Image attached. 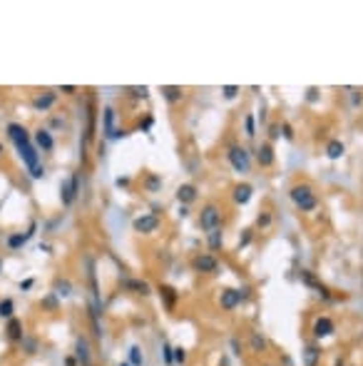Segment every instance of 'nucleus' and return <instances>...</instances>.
I'll use <instances>...</instances> for the list:
<instances>
[{"label":"nucleus","instance_id":"obj_20","mask_svg":"<svg viewBox=\"0 0 363 366\" xmlns=\"http://www.w3.org/2000/svg\"><path fill=\"white\" fill-rule=\"evenodd\" d=\"M35 145H38L40 149H53L55 142H53V135H50L48 130H38V132H35Z\"/></svg>","mask_w":363,"mask_h":366},{"label":"nucleus","instance_id":"obj_8","mask_svg":"<svg viewBox=\"0 0 363 366\" xmlns=\"http://www.w3.org/2000/svg\"><path fill=\"white\" fill-rule=\"evenodd\" d=\"M219 304H222V309H224V311L237 309V306L242 304V294H239V289H224V292H222V296H219Z\"/></svg>","mask_w":363,"mask_h":366},{"label":"nucleus","instance_id":"obj_31","mask_svg":"<svg viewBox=\"0 0 363 366\" xmlns=\"http://www.w3.org/2000/svg\"><path fill=\"white\" fill-rule=\"evenodd\" d=\"M159 185H162V179H159V177H154V174L147 179V190H149V192H157V190H159Z\"/></svg>","mask_w":363,"mask_h":366},{"label":"nucleus","instance_id":"obj_37","mask_svg":"<svg viewBox=\"0 0 363 366\" xmlns=\"http://www.w3.org/2000/svg\"><path fill=\"white\" fill-rule=\"evenodd\" d=\"M129 92L137 97H147V87H129Z\"/></svg>","mask_w":363,"mask_h":366},{"label":"nucleus","instance_id":"obj_45","mask_svg":"<svg viewBox=\"0 0 363 366\" xmlns=\"http://www.w3.org/2000/svg\"><path fill=\"white\" fill-rule=\"evenodd\" d=\"M0 152H3V145H0Z\"/></svg>","mask_w":363,"mask_h":366},{"label":"nucleus","instance_id":"obj_19","mask_svg":"<svg viewBox=\"0 0 363 366\" xmlns=\"http://www.w3.org/2000/svg\"><path fill=\"white\" fill-rule=\"evenodd\" d=\"M162 95H164V100L167 102H179L182 97H184V92H182V87H177V85H167V87H162Z\"/></svg>","mask_w":363,"mask_h":366},{"label":"nucleus","instance_id":"obj_27","mask_svg":"<svg viewBox=\"0 0 363 366\" xmlns=\"http://www.w3.org/2000/svg\"><path fill=\"white\" fill-rule=\"evenodd\" d=\"M13 301L10 299H3V301H0V316H8V319H13Z\"/></svg>","mask_w":363,"mask_h":366},{"label":"nucleus","instance_id":"obj_11","mask_svg":"<svg viewBox=\"0 0 363 366\" xmlns=\"http://www.w3.org/2000/svg\"><path fill=\"white\" fill-rule=\"evenodd\" d=\"M256 162H259L261 167H271V164H274V147H271L269 142L259 145V149H256Z\"/></svg>","mask_w":363,"mask_h":366},{"label":"nucleus","instance_id":"obj_9","mask_svg":"<svg viewBox=\"0 0 363 366\" xmlns=\"http://www.w3.org/2000/svg\"><path fill=\"white\" fill-rule=\"evenodd\" d=\"M157 227H159V220L154 215H144V217H137L134 220V232L149 234V232H157Z\"/></svg>","mask_w":363,"mask_h":366},{"label":"nucleus","instance_id":"obj_32","mask_svg":"<svg viewBox=\"0 0 363 366\" xmlns=\"http://www.w3.org/2000/svg\"><path fill=\"white\" fill-rule=\"evenodd\" d=\"M222 92H224V97H227V100H234V97H237V92H239V87H237V85H227V87H222Z\"/></svg>","mask_w":363,"mask_h":366},{"label":"nucleus","instance_id":"obj_13","mask_svg":"<svg viewBox=\"0 0 363 366\" xmlns=\"http://www.w3.org/2000/svg\"><path fill=\"white\" fill-rule=\"evenodd\" d=\"M251 195H254V187L246 185V182H244V185H237V187H234V202H237V205H246V202L251 200Z\"/></svg>","mask_w":363,"mask_h":366},{"label":"nucleus","instance_id":"obj_2","mask_svg":"<svg viewBox=\"0 0 363 366\" xmlns=\"http://www.w3.org/2000/svg\"><path fill=\"white\" fill-rule=\"evenodd\" d=\"M18 152H20L23 162L28 164V169H30V177H33V179H40V177L45 174V169L38 164V149H35L30 142H25V145H20V147H18Z\"/></svg>","mask_w":363,"mask_h":366},{"label":"nucleus","instance_id":"obj_28","mask_svg":"<svg viewBox=\"0 0 363 366\" xmlns=\"http://www.w3.org/2000/svg\"><path fill=\"white\" fill-rule=\"evenodd\" d=\"M129 364H132V366H142V354H139L137 346L129 349Z\"/></svg>","mask_w":363,"mask_h":366},{"label":"nucleus","instance_id":"obj_44","mask_svg":"<svg viewBox=\"0 0 363 366\" xmlns=\"http://www.w3.org/2000/svg\"><path fill=\"white\" fill-rule=\"evenodd\" d=\"M120 366H132V364H120Z\"/></svg>","mask_w":363,"mask_h":366},{"label":"nucleus","instance_id":"obj_40","mask_svg":"<svg viewBox=\"0 0 363 366\" xmlns=\"http://www.w3.org/2000/svg\"><path fill=\"white\" fill-rule=\"evenodd\" d=\"M43 306H50V309H55V299H53V296H48V299L43 301Z\"/></svg>","mask_w":363,"mask_h":366},{"label":"nucleus","instance_id":"obj_23","mask_svg":"<svg viewBox=\"0 0 363 366\" xmlns=\"http://www.w3.org/2000/svg\"><path fill=\"white\" fill-rule=\"evenodd\" d=\"M105 135L107 137H115V110L112 107H105Z\"/></svg>","mask_w":363,"mask_h":366},{"label":"nucleus","instance_id":"obj_26","mask_svg":"<svg viewBox=\"0 0 363 366\" xmlns=\"http://www.w3.org/2000/svg\"><path fill=\"white\" fill-rule=\"evenodd\" d=\"M33 232H28V234H13L10 239H8V247L10 249H18V247H23L25 242H28V237H30Z\"/></svg>","mask_w":363,"mask_h":366},{"label":"nucleus","instance_id":"obj_4","mask_svg":"<svg viewBox=\"0 0 363 366\" xmlns=\"http://www.w3.org/2000/svg\"><path fill=\"white\" fill-rule=\"evenodd\" d=\"M199 227L204 232H212V229H219L222 227V212L217 205H207L199 215Z\"/></svg>","mask_w":363,"mask_h":366},{"label":"nucleus","instance_id":"obj_43","mask_svg":"<svg viewBox=\"0 0 363 366\" xmlns=\"http://www.w3.org/2000/svg\"><path fill=\"white\" fill-rule=\"evenodd\" d=\"M333 366H343V361H336V364H333Z\"/></svg>","mask_w":363,"mask_h":366},{"label":"nucleus","instance_id":"obj_21","mask_svg":"<svg viewBox=\"0 0 363 366\" xmlns=\"http://www.w3.org/2000/svg\"><path fill=\"white\" fill-rule=\"evenodd\" d=\"M124 289H132L134 294H142V296L149 294V284L147 282H139V279H124Z\"/></svg>","mask_w":363,"mask_h":366},{"label":"nucleus","instance_id":"obj_6","mask_svg":"<svg viewBox=\"0 0 363 366\" xmlns=\"http://www.w3.org/2000/svg\"><path fill=\"white\" fill-rule=\"evenodd\" d=\"M60 197H62V205H72L75 197H77V177H67L62 185H60Z\"/></svg>","mask_w":363,"mask_h":366},{"label":"nucleus","instance_id":"obj_39","mask_svg":"<svg viewBox=\"0 0 363 366\" xmlns=\"http://www.w3.org/2000/svg\"><path fill=\"white\" fill-rule=\"evenodd\" d=\"M60 92H65V95H72V92H75V87H72V85H65V87H60Z\"/></svg>","mask_w":363,"mask_h":366},{"label":"nucleus","instance_id":"obj_36","mask_svg":"<svg viewBox=\"0 0 363 366\" xmlns=\"http://www.w3.org/2000/svg\"><path fill=\"white\" fill-rule=\"evenodd\" d=\"M249 242H251V229H244V234H242V239H239V249L246 247Z\"/></svg>","mask_w":363,"mask_h":366},{"label":"nucleus","instance_id":"obj_33","mask_svg":"<svg viewBox=\"0 0 363 366\" xmlns=\"http://www.w3.org/2000/svg\"><path fill=\"white\" fill-rule=\"evenodd\" d=\"M174 361H177V364H184V361H187V351L182 349V346L174 349Z\"/></svg>","mask_w":363,"mask_h":366},{"label":"nucleus","instance_id":"obj_42","mask_svg":"<svg viewBox=\"0 0 363 366\" xmlns=\"http://www.w3.org/2000/svg\"><path fill=\"white\" fill-rule=\"evenodd\" d=\"M65 364H67V366H75V359H72V356H67V359H65Z\"/></svg>","mask_w":363,"mask_h":366},{"label":"nucleus","instance_id":"obj_15","mask_svg":"<svg viewBox=\"0 0 363 366\" xmlns=\"http://www.w3.org/2000/svg\"><path fill=\"white\" fill-rule=\"evenodd\" d=\"M343 152H346V145H343L341 140H331V142L326 145V157H328V159H341Z\"/></svg>","mask_w":363,"mask_h":366},{"label":"nucleus","instance_id":"obj_1","mask_svg":"<svg viewBox=\"0 0 363 366\" xmlns=\"http://www.w3.org/2000/svg\"><path fill=\"white\" fill-rule=\"evenodd\" d=\"M289 195H291V202H294L301 212H313V210L318 207V197H316L313 187L306 185V182H299V185H294Z\"/></svg>","mask_w":363,"mask_h":366},{"label":"nucleus","instance_id":"obj_16","mask_svg":"<svg viewBox=\"0 0 363 366\" xmlns=\"http://www.w3.org/2000/svg\"><path fill=\"white\" fill-rule=\"evenodd\" d=\"M75 354H77V359L82 361V366H90V346H87V339H77L75 341Z\"/></svg>","mask_w":363,"mask_h":366},{"label":"nucleus","instance_id":"obj_3","mask_svg":"<svg viewBox=\"0 0 363 366\" xmlns=\"http://www.w3.org/2000/svg\"><path fill=\"white\" fill-rule=\"evenodd\" d=\"M227 157H229L232 167H234L239 174H246V172H249V167H251V157H249V149H246V147L232 145L229 152H227Z\"/></svg>","mask_w":363,"mask_h":366},{"label":"nucleus","instance_id":"obj_41","mask_svg":"<svg viewBox=\"0 0 363 366\" xmlns=\"http://www.w3.org/2000/svg\"><path fill=\"white\" fill-rule=\"evenodd\" d=\"M232 351H234V354H237V356H239V354H242V351H239V341H237V339H232Z\"/></svg>","mask_w":363,"mask_h":366},{"label":"nucleus","instance_id":"obj_35","mask_svg":"<svg viewBox=\"0 0 363 366\" xmlns=\"http://www.w3.org/2000/svg\"><path fill=\"white\" fill-rule=\"evenodd\" d=\"M281 132H284V137H286V140H294V127H291L289 122H284V125H281Z\"/></svg>","mask_w":363,"mask_h":366},{"label":"nucleus","instance_id":"obj_7","mask_svg":"<svg viewBox=\"0 0 363 366\" xmlns=\"http://www.w3.org/2000/svg\"><path fill=\"white\" fill-rule=\"evenodd\" d=\"M311 331H313L316 339H326V336H331V334L336 331V324H333L328 316H318V319L313 321V329H311Z\"/></svg>","mask_w":363,"mask_h":366},{"label":"nucleus","instance_id":"obj_30","mask_svg":"<svg viewBox=\"0 0 363 366\" xmlns=\"http://www.w3.org/2000/svg\"><path fill=\"white\" fill-rule=\"evenodd\" d=\"M55 294L67 296L70 294V282H55Z\"/></svg>","mask_w":363,"mask_h":366},{"label":"nucleus","instance_id":"obj_22","mask_svg":"<svg viewBox=\"0 0 363 366\" xmlns=\"http://www.w3.org/2000/svg\"><path fill=\"white\" fill-rule=\"evenodd\" d=\"M5 331H8V339H10V341H23V324H20L18 319H10Z\"/></svg>","mask_w":363,"mask_h":366},{"label":"nucleus","instance_id":"obj_29","mask_svg":"<svg viewBox=\"0 0 363 366\" xmlns=\"http://www.w3.org/2000/svg\"><path fill=\"white\" fill-rule=\"evenodd\" d=\"M244 127H246V137H254L256 135V127H254V117L251 115L244 117Z\"/></svg>","mask_w":363,"mask_h":366},{"label":"nucleus","instance_id":"obj_10","mask_svg":"<svg viewBox=\"0 0 363 366\" xmlns=\"http://www.w3.org/2000/svg\"><path fill=\"white\" fill-rule=\"evenodd\" d=\"M8 137L15 142V147H20V145H25V142H30V135H28V130L23 127V125H8Z\"/></svg>","mask_w":363,"mask_h":366},{"label":"nucleus","instance_id":"obj_24","mask_svg":"<svg viewBox=\"0 0 363 366\" xmlns=\"http://www.w3.org/2000/svg\"><path fill=\"white\" fill-rule=\"evenodd\" d=\"M159 294H162V299L167 301V306L172 309V306H174V301H177V292H174L172 287H159Z\"/></svg>","mask_w":363,"mask_h":366},{"label":"nucleus","instance_id":"obj_46","mask_svg":"<svg viewBox=\"0 0 363 366\" xmlns=\"http://www.w3.org/2000/svg\"><path fill=\"white\" fill-rule=\"evenodd\" d=\"M0 269H3V262H0Z\"/></svg>","mask_w":363,"mask_h":366},{"label":"nucleus","instance_id":"obj_14","mask_svg":"<svg viewBox=\"0 0 363 366\" xmlns=\"http://www.w3.org/2000/svg\"><path fill=\"white\" fill-rule=\"evenodd\" d=\"M318 361H321V349L316 344L306 346L303 349V366H318Z\"/></svg>","mask_w":363,"mask_h":366},{"label":"nucleus","instance_id":"obj_34","mask_svg":"<svg viewBox=\"0 0 363 366\" xmlns=\"http://www.w3.org/2000/svg\"><path fill=\"white\" fill-rule=\"evenodd\" d=\"M256 224H259V227H269V224H271V215H269V212H261V215L256 217Z\"/></svg>","mask_w":363,"mask_h":366},{"label":"nucleus","instance_id":"obj_25","mask_svg":"<svg viewBox=\"0 0 363 366\" xmlns=\"http://www.w3.org/2000/svg\"><path fill=\"white\" fill-rule=\"evenodd\" d=\"M207 234H209V237H207V239H209V247H212V249H219V247H222V239H224V237H222V229H212V232H207Z\"/></svg>","mask_w":363,"mask_h":366},{"label":"nucleus","instance_id":"obj_12","mask_svg":"<svg viewBox=\"0 0 363 366\" xmlns=\"http://www.w3.org/2000/svg\"><path fill=\"white\" fill-rule=\"evenodd\" d=\"M177 200H179L182 205H192V202L197 200V187H194V185H182V187L177 190Z\"/></svg>","mask_w":363,"mask_h":366},{"label":"nucleus","instance_id":"obj_17","mask_svg":"<svg viewBox=\"0 0 363 366\" xmlns=\"http://www.w3.org/2000/svg\"><path fill=\"white\" fill-rule=\"evenodd\" d=\"M53 102H55V92H43V95H38V97L33 100V107L45 112V110L53 107Z\"/></svg>","mask_w":363,"mask_h":366},{"label":"nucleus","instance_id":"obj_18","mask_svg":"<svg viewBox=\"0 0 363 366\" xmlns=\"http://www.w3.org/2000/svg\"><path fill=\"white\" fill-rule=\"evenodd\" d=\"M249 349H251L254 354H264V351H266V339H264L259 331H251V336H249Z\"/></svg>","mask_w":363,"mask_h":366},{"label":"nucleus","instance_id":"obj_5","mask_svg":"<svg viewBox=\"0 0 363 366\" xmlns=\"http://www.w3.org/2000/svg\"><path fill=\"white\" fill-rule=\"evenodd\" d=\"M192 267H194V272H202V274H217L219 272V262L212 254H197L192 259Z\"/></svg>","mask_w":363,"mask_h":366},{"label":"nucleus","instance_id":"obj_38","mask_svg":"<svg viewBox=\"0 0 363 366\" xmlns=\"http://www.w3.org/2000/svg\"><path fill=\"white\" fill-rule=\"evenodd\" d=\"M269 135H271V140H276V137L281 135V125H271V132H269Z\"/></svg>","mask_w":363,"mask_h":366}]
</instances>
